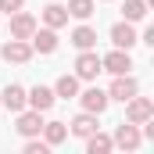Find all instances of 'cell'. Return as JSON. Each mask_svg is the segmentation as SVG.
I'll return each mask as SVG.
<instances>
[{
	"label": "cell",
	"instance_id": "cell-14",
	"mask_svg": "<svg viewBox=\"0 0 154 154\" xmlns=\"http://www.w3.org/2000/svg\"><path fill=\"white\" fill-rule=\"evenodd\" d=\"M29 43H32V50H39V54H54L57 50V32L54 29H36L29 36Z\"/></svg>",
	"mask_w": 154,
	"mask_h": 154
},
{
	"label": "cell",
	"instance_id": "cell-12",
	"mask_svg": "<svg viewBox=\"0 0 154 154\" xmlns=\"http://www.w3.org/2000/svg\"><path fill=\"white\" fill-rule=\"evenodd\" d=\"M100 125H97V115H90V111H82V115H75L72 122H68V133L72 136H79V140H86L90 133H97Z\"/></svg>",
	"mask_w": 154,
	"mask_h": 154
},
{
	"label": "cell",
	"instance_id": "cell-15",
	"mask_svg": "<svg viewBox=\"0 0 154 154\" xmlns=\"http://www.w3.org/2000/svg\"><path fill=\"white\" fill-rule=\"evenodd\" d=\"M43 143L47 147H57V143H65V136H68V125L65 122H43Z\"/></svg>",
	"mask_w": 154,
	"mask_h": 154
},
{
	"label": "cell",
	"instance_id": "cell-4",
	"mask_svg": "<svg viewBox=\"0 0 154 154\" xmlns=\"http://www.w3.org/2000/svg\"><path fill=\"white\" fill-rule=\"evenodd\" d=\"M133 68V57H129V50H122V47H115L111 54H104L100 57V72H111V75H125Z\"/></svg>",
	"mask_w": 154,
	"mask_h": 154
},
{
	"label": "cell",
	"instance_id": "cell-8",
	"mask_svg": "<svg viewBox=\"0 0 154 154\" xmlns=\"http://www.w3.org/2000/svg\"><path fill=\"white\" fill-rule=\"evenodd\" d=\"M36 32V18L29 11H14L11 14V39H29Z\"/></svg>",
	"mask_w": 154,
	"mask_h": 154
},
{
	"label": "cell",
	"instance_id": "cell-11",
	"mask_svg": "<svg viewBox=\"0 0 154 154\" xmlns=\"http://www.w3.org/2000/svg\"><path fill=\"white\" fill-rule=\"evenodd\" d=\"M14 129H18L25 140H29V136H39V129H43V118H39V111H32V108L25 111V108H22V111H18V125H14Z\"/></svg>",
	"mask_w": 154,
	"mask_h": 154
},
{
	"label": "cell",
	"instance_id": "cell-16",
	"mask_svg": "<svg viewBox=\"0 0 154 154\" xmlns=\"http://www.w3.org/2000/svg\"><path fill=\"white\" fill-rule=\"evenodd\" d=\"M43 22H47V29H61V25H68V11H65V4H47V7H43Z\"/></svg>",
	"mask_w": 154,
	"mask_h": 154
},
{
	"label": "cell",
	"instance_id": "cell-17",
	"mask_svg": "<svg viewBox=\"0 0 154 154\" xmlns=\"http://www.w3.org/2000/svg\"><path fill=\"white\" fill-rule=\"evenodd\" d=\"M65 11H68L72 18H79V22H86V18L97 11V0H68V4H65Z\"/></svg>",
	"mask_w": 154,
	"mask_h": 154
},
{
	"label": "cell",
	"instance_id": "cell-10",
	"mask_svg": "<svg viewBox=\"0 0 154 154\" xmlns=\"http://www.w3.org/2000/svg\"><path fill=\"white\" fill-rule=\"evenodd\" d=\"M111 43L122 47V50H133V47L140 43L136 29H133V22H118V25H111Z\"/></svg>",
	"mask_w": 154,
	"mask_h": 154
},
{
	"label": "cell",
	"instance_id": "cell-20",
	"mask_svg": "<svg viewBox=\"0 0 154 154\" xmlns=\"http://www.w3.org/2000/svg\"><path fill=\"white\" fill-rule=\"evenodd\" d=\"M79 93V79L75 75H61L57 79V86H54V97H65V100H72Z\"/></svg>",
	"mask_w": 154,
	"mask_h": 154
},
{
	"label": "cell",
	"instance_id": "cell-13",
	"mask_svg": "<svg viewBox=\"0 0 154 154\" xmlns=\"http://www.w3.org/2000/svg\"><path fill=\"white\" fill-rule=\"evenodd\" d=\"M0 104H4L7 111H14V115H18V111L25 108V86H18V82H11V86H7V90L0 93Z\"/></svg>",
	"mask_w": 154,
	"mask_h": 154
},
{
	"label": "cell",
	"instance_id": "cell-23",
	"mask_svg": "<svg viewBox=\"0 0 154 154\" xmlns=\"http://www.w3.org/2000/svg\"><path fill=\"white\" fill-rule=\"evenodd\" d=\"M104 4H111V0H104Z\"/></svg>",
	"mask_w": 154,
	"mask_h": 154
},
{
	"label": "cell",
	"instance_id": "cell-1",
	"mask_svg": "<svg viewBox=\"0 0 154 154\" xmlns=\"http://www.w3.org/2000/svg\"><path fill=\"white\" fill-rule=\"evenodd\" d=\"M147 118H154V100H151V97H140V93H133V97L125 100V122H136V125H143Z\"/></svg>",
	"mask_w": 154,
	"mask_h": 154
},
{
	"label": "cell",
	"instance_id": "cell-5",
	"mask_svg": "<svg viewBox=\"0 0 154 154\" xmlns=\"http://www.w3.org/2000/svg\"><path fill=\"white\" fill-rule=\"evenodd\" d=\"M54 100H57V97H54L50 86H32V90H25V108H32V111H39V115L50 111Z\"/></svg>",
	"mask_w": 154,
	"mask_h": 154
},
{
	"label": "cell",
	"instance_id": "cell-2",
	"mask_svg": "<svg viewBox=\"0 0 154 154\" xmlns=\"http://www.w3.org/2000/svg\"><path fill=\"white\" fill-rule=\"evenodd\" d=\"M32 43L29 39H7L4 43V50H0V57L7 61V65H25V61H32Z\"/></svg>",
	"mask_w": 154,
	"mask_h": 154
},
{
	"label": "cell",
	"instance_id": "cell-6",
	"mask_svg": "<svg viewBox=\"0 0 154 154\" xmlns=\"http://www.w3.org/2000/svg\"><path fill=\"white\" fill-rule=\"evenodd\" d=\"M79 104H82V111H90V115H100L108 104H111V97L104 93V90H97V86H90V90H82V93H75Z\"/></svg>",
	"mask_w": 154,
	"mask_h": 154
},
{
	"label": "cell",
	"instance_id": "cell-22",
	"mask_svg": "<svg viewBox=\"0 0 154 154\" xmlns=\"http://www.w3.org/2000/svg\"><path fill=\"white\" fill-rule=\"evenodd\" d=\"M22 4L25 0H0V11L4 14H14V11H22Z\"/></svg>",
	"mask_w": 154,
	"mask_h": 154
},
{
	"label": "cell",
	"instance_id": "cell-21",
	"mask_svg": "<svg viewBox=\"0 0 154 154\" xmlns=\"http://www.w3.org/2000/svg\"><path fill=\"white\" fill-rule=\"evenodd\" d=\"M125 22H140V18H147V0H125Z\"/></svg>",
	"mask_w": 154,
	"mask_h": 154
},
{
	"label": "cell",
	"instance_id": "cell-18",
	"mask_svg": "<svg viewBox=\"0 0 154 154\" xmlns=\"http://www.w3.org/2000/svg\"><path fill=\"white\" fill-rule=\"evenodd\" d=\"M72 43H75L79 50H93V47H97V29H90V25H79L75 32H72Z\"/></svg>",
	"mask_w": 154,
	"mask_h": 154
},
{
	"label": "cell",
	"instance_id": "cell-9",
	"mask_svg": "<svg viewBox=\"0 0 154 154\" xmlns=\"http://www.w3.org/2000/svg\"><path fill=\"white\" fill-rule=\"evenodd\" d=\"M133 93H140V86H136V79L129 75V72H125V75H115L111 90H108V97H111V100H122V104H125Z\"/></svg>",
	"mask_w": 154,
	"mask_h": 154
},
{
	"label": "cell",
	"instance_id": "cell-7",
	"mask_svg": "<svg viewBox=\"0 0 154 154\" xmlns=\"http://www.w3.org/2000/svg\"><path fill=\"white\" fill-rule=\"evenodd\" d=\"M100 75V57L93 54V50H79V57H75V79H97Z\"/></svg>",
	"mask_w": 154,
	"mask_h": 154
},
{
	"label": "cell",
	"instance_id": "cell-19",
	"mask_svg": "<svg viewBox=\"0 0 154 154\" xmlns=\"http://www.w3.org/2000/svg\"><path fill=\"white\" fill-rule=\"evenodd\" d=\"M111 147H115V143H111V136H104L100 129L86 136V151H90V154H108Z\"/></svg>",
	"mask_w": 154,
	"mask_h": 154
},
{
	"label": "cell",
	"instance_id": "cell-3",
	"mask_svg": "<svg viewBox=\"0 0 154 154\" xmlns=\"http://www.w3.org/2000/svg\"><path fill=\"white\" fill-rule=\"evenodd\" d=\"M111 143L122 147V151H136V147L143 143V133H140L136 122H122V125L115 129V136H111Z\"/></svg>",
	"mask_w": 154,
	"mask_h": 154
}]
</instances>
